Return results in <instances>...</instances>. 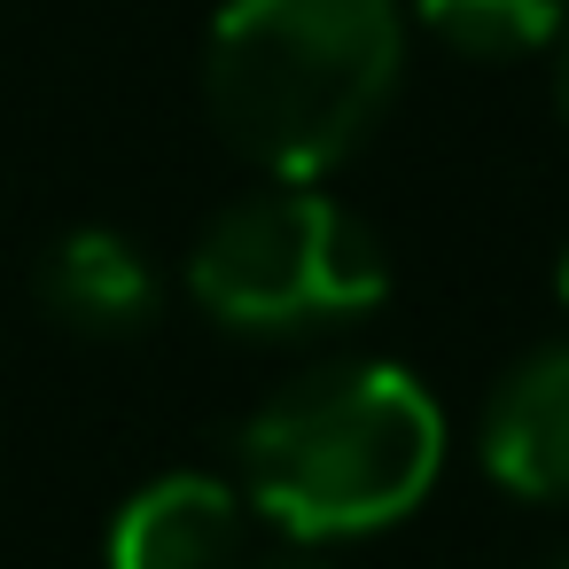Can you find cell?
<instances>
[{
  "label": "cell",
  "instance_id": "obj_6",
  "mask_svg": "<svg viewBox=\"0 0 569 569\" xmlns=\"http://www.w3.org/2000/svg\"><path fill=\"white\" fill-rule=\"evenodd\" d=\"M476 445L515 499H569V343H538L491 382Z\"/></svg>",
  "mask_w": 569,
  "mask_h": 569
},
{
  "label": "cell",
  "instance_id": "obj_2",
  "mask_svg": "<svg viewBox=\"0 0 569 569\" xmlns=\"http://www.w3.org/2000/svg\"><path fill=\"white\" fill-rule=\"evenodd\" d=\"M242 499L289 538H359L406 522L445 460L437 398L382 359H336L281 382L242 429Z\"/></svg>",
  "mask_w": 569,
  "mask_h": 569
},
{
  "label": "cell",
  "instance_id": "obj_4",
  "mask_svg": "<svg viewBox=\"0 0 569 569\" xmlns=\"http://www.w3.org/2000/svg\"><path fill=\"white\" fill-rule=\"evenodd\" d=\"M32 297L56 328L87 336V343H126L157 320L164 281L149 266L141 242H126L118 227H71L40 250L32 266Z\"/></svg>",
  "mask_w": 569,
  "mask_h": 569
},
{
  "label": "cell",
  "instance_id": "obj_3",
  "mask_svg": "<svg viewBox=\"0 0 569 569\" xmlns=\"http://www.w3.org/2000/svg\"><path fill=\"white\" fill-rule=\"evenodd\" d=\"M188 297L234 336L336 328L390 297V250L312 180H266L196 234Z\"/></svg>",
  "mask_w": 569,
  "mask_h": 569
},
{
  "label": "cell",
  "instance_id": "obj_5",
  "mask_svg": "<svg viewBox=\"0 0 569 569\" xmlns=\"http://www.w3.org/2000/svg\"><path fill=\"white\" fill-rule=\"evenodd\" d=\"M250 499L227 476H157L110 522V569H242Z\"/></svg>",
  "mask_w": 569,
  "mask_h": 569
},
{
  "label": "cell",
  "instance_id": "obj_10",
  "mask_svg": "<svg viewBox=\"0 0 569 569\" xmlns=\"http://www.w3.org/2000/svg\"><path fill=\"white\" fill-rule=\"evenodd\" d=\"M553 289H561V305H569V250H561V273H553Z\"/></svg>",
  "mask_w": 569,
  "mask_h": 569
},
{
  "label": "cell",
  "instance_id": "obj_1",
  "mask_svg": "<svg viewBox=\"0 0 569 569\" xmlns=\"http://www.w3.org/2000/svg\"><path fill=\"white\" fill-rule=\"evenodd\" d=\"M406 79L398 0H227L203 32V110L266 180H328Z\"/></svg>",
  "mask_w": 569,
  "mask_h": 569
},
{
  "label": "cell",
  "instance_id": "obj_7",
  "mask_svg": "<svg viewBox=\"0 0 569 569\" xmlns=\"http://www.w3.org/2000/svg\"><path fill=\"white\" fill-rule=\"evenodd\" d=\"M413 17L437 48L468 63H522V56H553L569 0H413Z\"/></svg>",
  "mask_w": 569,
  "mask_h": 569
},
{
  "label": "cell",
  "instance_id": "obj_9",
  "mask_svg": "<svg viewBox=\"0 0 569 569\" xmlns=\"http://www.w3.org/2000/svg\"><path fill=\"white\" fill-rule=\"evenodd\" d=\"M258 569H328V561H305V553H289V561H258Z\"/></svg>",
  "mask_w": 569,
  "mask_h": 569
},
{
  "label": "cell",
  "instance_id": "obj_8",
  "mask_svg": "<svg viewBox=\"0 0 569 569\" xmlns=\"http://www.w3.org/2000/svg\"><path fill=\"white\" fill-rule=\"evenodd\" d=\"M553 110H561V126H569V24H561V40H553Z\"/></svg>",
  "mask_w": 569,
  "mask_h": 569
},
{
  "label": "cell",
  "instance_id": "obj_11",
  "mask_svg": "<svg viewBox=\"0 0 569 569\" xmlns=\"http://www.w3.org/2000/svg\"><path fill=\"white\" fill-rule=\"evenodd\" d=\"M561 569H569V553H561Z\"/></svg>",
  "mask_w": 569,
  "mask_h": 569
}]
</instances>
